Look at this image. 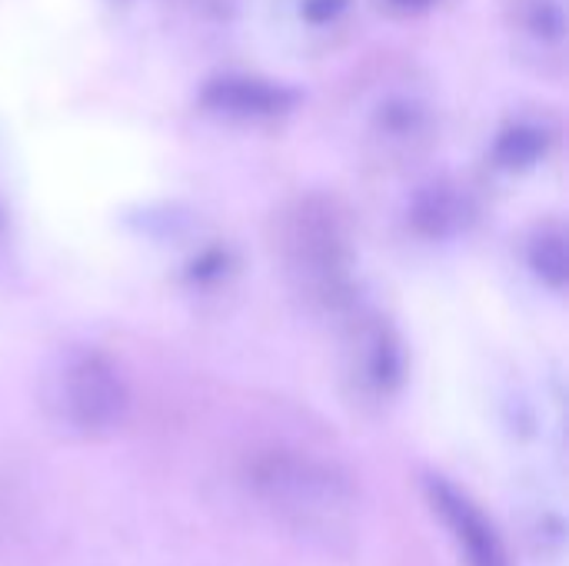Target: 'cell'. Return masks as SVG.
I'll return each instance as SVG.
<instances>
[{
	"instance_id": "obj_4",
	"label": "cell",
	"mask_w": 569,
	"mask_h": 566,
	"mask_svg": "<svg viewBox=\"0 0 569 566\" xmlns=\"http://www.w3.org/2000/svg\"><path fill=\"white\" fill-rule=\"evenodd\" d=\"M343 377L363 404L390 400L407 377V350L393 324L380 314H357L343 340Z\"/></svg>"
},
{
	"instance_id": "obj_5",
	"label": "cell",
	"mask_w": 569,
	"mask_h": 566,
	"mask_svg": "<svg viewBox=\"0 0 569 566\" xmlns=\"http://www.w3.org/2000/svg\"><path fill=\"white\" fill-rule=\"evenodd\" d=\"M427 500L457 540L467 566H510L507 547L487 514L443 477H427Z\"/></svg>"
},
{
	"instance_id": "obj_8",
	"label": "cell",
	"mask_w": 569,
	"mask_h": 566,
	"mask_svg": "<svg viewBox=\"0 0 569 566\" xmlns=\"http://www.w3.org/2000/svg\"><path fill=\"white\" fill-rule=\"evenodd\" d=\"M470 217H473L470 197L450 180H437V183L423 187L410 203L413 230L430 237V240H440V237H450V234L463 230L470 224Z\"/></svg>"
},
{
	"instance_id": "obj_12",
	"label": "cell",
	"mask_w": 569,
	"mask_h": 566,
	"mask_svg": "<svg viewBox=\"0 0 569 566\" xmlns=\"http://www.w3.org/2000/svg\"><path fill=\"white\" fill-rule=\"evenodd\" d=\"M350 0H303L300 3V17L313 27H327L333 23L343 10H347Z\"/></svg>"
},
{
	"instance_id": "obj_10",
	"label": "cell",
	"mask_w": 569,
	"mask_h": 566,
	"mask_svg": "<svg viewBox=\"0 0 569 566\" xmlns=\"http://www.w3.org/2000/svg\"><path fill=\"white\" fill-rule=\"evenodd\" d=\"M547 147H550L547 127H540L533 120H513L510 127L500 130V137L493 143V157L507 170H523V167L540 163L547 157Z\"/></svg>"
},
{
	"instance_id": "obj_1",
	"label": "cell",
	"mask_w": 569,
	"mask_h": 566,
	"mask_svg": "<svg viewBox=\"0 0 569 566\" xmlns=\"http://www.w3.org/2000/svg\"><path fill=\"white\" fill-rule=\"evenodd\" d=\"M243 480L277 524L303 537L337 540L353 524L357 490L343 470L320 457L270 447L247 460Z\"/></svg>"
},
{
	"instance_id": "obj_13",
	"label": "cell",
	"mask_w": 569,
	"mask_h": 566,
	"mask_svg": "<svg viewBox=\"0 0 569 566\" xmlns=\"http://www.w3.org/2000/svg\"><path fill=\"white\" fill-rule=\"evenodd\" d=\"M393 13H423L430 7H437L440 0H383Z\"/></svg>"
},
{
	"instance_id": "obj_3",
	"label": "cell",
	"mask_w": 569,
	"mask_h": 566,
	"mask_svg": "<svg viewBox=\"0 0 569 566\" xmlns=\"http://www.w3.org/2000/svg\"><path fill=\"white\" fill-rule=\"evenodd\" d=\"M53 404L70 430L83 437H103L123 424L130 410V390L107 357L83 350L63 364L53 384Z\"/></svg>"
},
{
	"instance_id": "obj_2",
	"label": "cell",
	"mask_w": 569,
	"mask_h": 566,
	"mask_svg": "<svg viewBox=\"0 0 569 566\" xmlns=\"http://www.w3.org/2000/svg\"><path fill=\"white\" fill-rule=\"evenodd\" d=\"M277 254L300 300L327 314L353 307V237L330 197L310 193L280 210Z\"/></svg>"
},
{
	"instance_id": "obj_9",
	"label": "cell",
	"mask_w": 569,
	"mask_h": 566,
	"mask_svg": "<svg viewBox=\"0 0 569 566\" xmlns=\"http://www.w3.org/2000/svg\"><path fill=\"white\" fill-rule=\"evenodd\" d=\"M513 33L527 50L563 57L567 47V0H513Z\"/></svg>"
},
{
	"instance_id": "obj_7",
	"label": "cell",
	"mask_w": 569,
	"mask_h": 566,
	"mask_svg": "<svg viewBox=\"0 0 569 566\" xmlns=\"http://www.w3.org/2000/svg\"><path fill=\"white\" fill-rule=\"evenodd\" d=\"M203 107L230 120H270L290 110L293 97L257 77H217L203 87Z\"/></svg>"
},
{
	"instance_id": "obj_6",
	"label": "cell",
	"mask_w": 569,
	"mask_h": 566,
	"mask_svg": "<svg viewBox=\"0 0 569 566\" xmlns=\"http://www.w3.org/2000/svg\"><path fill=\"white\" fill-rule=\"evenodd\" d=\"M433 137V113L423 100L393 93L387 97L370 123V140L373 147L390 157V160H407L417 157Z\"/></svg>"
},
{
	"instance_id": "obj_11",
	"label": "cell",
	"mask_w": 569,
	"mask_h": 566,
	"mask_svg": "<svg viewBox=\"0 0 569 566\" xmlns=\"http://www.w3.org/2000/svg\"><path fill=\"white\" fill-rule=\"evenodd\" d=\"M527 264L533 270V277L540 284H547L550 290H563L569 277V257H567V234L560 224H547L530 237L527 247Z\"/></svg>"
}]
</instances>
